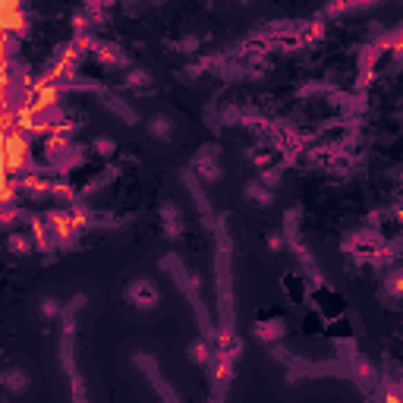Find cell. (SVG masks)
<instances>
[{
	"label": "cell",
	"instance_id": "5bb4252c",
	"mask_svg": "<svg viewBox=\"0 0 403 403\" xmlns=\"http://www.w3.org/2000/svg\"><path fill=\"white\" fill-rule=\"evenodd\" d=\"M123 86L126 88H148V86H151V76H148L145 70H130L123 76Z\"/></svg>",
	"mask_w": 403,
	"mask_h": 403
},
{
	"label": "cell",
	"instance_id": "277c9868",
	"mask_svg": "<svg viewBox=\"0 0 403 403\" xmlns=\"http://www.w3.org/2000/svg\"><path fill=\"white\" fill-rule=\"evenodd\" d=\"M95 60L104 63V66H126L130 63V57H126V51L120 45H110V41H95Z\"/></svg>",
	"mask_w": 403,
	"mask_h": 403
},
{
	"label": "cell",
	"instance_id": "52a82bcc",
	"mask_svg": "<svg viewBox=\"0 0 403 403\" xmlns=\"http://www.w3.org/2000/svg\"><path fill=\"white\" fill-rule=\"evenodd\" d=\"M7 249L13 252V256H32V252H35V243H32L29 230H10Z\"/></svg>",
	"mask_w": 403,
	"mask_h": 403
},
{
	"label": "cell",
	"instance_id": "8fae6325",
	"mask_svg": "<svg viewBox=\"0 0 403 403\" xmlns=\"http://www.w3.org/2000/svg\"><path fill=\"white\" fill-rule=\"evenodd\" d=\"M246 199H252L256 205L268 208V205H271V189H265L262 183H258V180H252V183L246 186Z\"/></svg>",
	"mask_w": 403,
	"mask_h": 403
},
{
	"label": "cell",
	"instance_id": "6da1fadb",
	"mask_svg": "<svg viewBox=\"0 0 403 403\" xmlns=\"http://www.w3.org/2000/svg\"><path fill=\"white\" fill-rule=\"evenodd\" d=\"M0 171L13 180L32 171V139L25 132L13 130L10 136L0 139Z\"/></svg>",
	"mask_w": 403,
	"mask_h": 403
},
{
	"label": "cell",
	"instance_id": "9c48e42d",
	"mask_svg": "<svg viewBox=\"0 0 403 403\" xmlns=\"http://www.w3.org/2000/svg\"><path fill=\"white\" fill-rule=\"evenodd\" d=\"M161 217H164V236H180L183 233V217H180V211L173 208V205H164L161 208Z\"/></svg>",
	"mask_w": 403,
	"mask_h": 403
},
{
	"label": "cell",
	"instance_id": "3957f363",
	"mask_svg": "<svg viewBox=\"0 0 403 403\" xmlns=\"http://www.w3.org/2000/svg\"><path fill=\"white\" fill-rule=\"evenodd\" d=\"M126 296H130V302L136 306V309H142V312H148V309H155V306H158V290H155V284H151V280H145V278L132 280L130 287H126Z\"/></svg>",
	"mask_w": 403,
	"mask_h": 403
},
{
	"label": "cell",
	"instance_id": "8992f818",
	"mask_svg": "<svg viewBox=\"0 0 403 403\" xmlns=\"http://www.w3.org/2000/svg\"><path fill=\"white\" fill-rule=\"evenodd\" d=\"M280 287H284V293H287L290 302H309V284H306V278H300V274H284V280H280Z\"/></svg>",
	"mask_w": 403,
	"mask_h": 403
},
{
	"label": "cell",
	"instance_id": "e0dca14e",
	"mask_svg": "<svg viewBox=\"0 0 403 403\" xmlns=\"http://www.w3.org/2000/svg\"><path fill=\"white\" fill-rule=\"evenodd\" d=\"M381 403H400V388L397 384H384L381 388Z\"/></svg>",
	"mask_w": 403,
	"mask_h": 403
},
{
	"label": "cell",
	"instance_id": "9a60e30c",
	"mask_svg": "<svg viewBox=\"0 0 403 403\" xmlns=\"http://www.w3.org/2000/svg\"><path fill=\"white\" fill-rule=\"evenodd\" d=\"M92 151H95L98 158H110V155L117 151V142L110 139V136H98V139L92 142Z\"/></svg>",
	"mask_w": 403,
	"mask_h": 403
},
{
	"label": "cell",
	"instance_id": "30bf717a",
	"mask_svg": "<svg viewBox=\"0 0 403 403\" xmlns=\"http://www.w3.org/2000/svg\"><path fill=\"white\" fill-rule=\"evenodd\" d=\"M189 359H193L195 365H211V359H215L211 343L208 341H193V347H189Z\"/></svg>",
	"mask_w": 403,
	"mask_h": 403
},
{
	"label": "cell",
	"instance_id": "ac0fdd59",
	"mask_svg": "<svg viewBox=\"0 0 403 403\" xmlns=\"http://www.w3.org/2000/svg\"><path fill=\"white\" fill-rule=\"evenodd\" d=\"M287 246V236H284V233H271V236H268V249H284Z\"/></svg>",
	"mask_w": 403,
	"mask_h": 403
},
{
	"label": "cell",
	"instance_id": "5b68a950",
	"mask_svg": "<svg viewBox=\"0 0 403 403\" xmlns=\"http://www.w3.org/2000/svg\"><path fill=\"white\" fill-rule=\"evenodd\" d=\"M252 334H256L262 343H274L287 334V325H284V318H262V321L252 325Z\"/></svg>",
	"mask_w": 403,
	"mask_h": 403
},
{
	"label": "cell",
	"instance_id": "2e32d148",
	"mask_svg": "<svg viewBox=\"0 0 403 403\" xmlns=\"http://www.w3.org/2000/svg\"><path fill=\"white\" fill-rule=\"evenodd\" d=\"M384 287H388V293L394 296V300L403 293V278H400V271H397V268L388 274V278H384Z\"/></svg>",
	"mask_w": 403,
	"mask_h": 403
},
{
	"label": "cell",
	"instance_id": "4fadbf2b",
	"mask_svg": "<svg viewBox=\"0 0 403 403\" xmlns=\"http://www.w3.org/2000/svg\"><path fill=\"white\" fill-rule=\"evenodd\" d=\"M148 132L155 136V139H171L173 136V123L167 117H151V123H148Z\"/></svg>",
	"mask_w": 403,
	"mask_h": 403
},
{
	"label": "cell",
	"instance_id": "7a4b0ae2",
	"mask_svg": "<svg viewBox=\"0 0 403 403\" xmlns=\"http://www.w3.org/2000/svg\"><path fill=\"white\" fill-rule=\"evenodd\" d=\"M309 302H312V312H315L325 325H331V321L347 315V302H343V296L334 287H328V284H315V290L309 293Z\"/></svg>",
	"mask_w": 403,
	"mask_h": 403
},
{
	"label": "cell",
	"instance_id": "ba28073f",
	"mask_svg": "<svg viewBox=\"0 0 403 403\" xmlns=\"http://www.w3.org/2000/svg\"><path fill=\"white\" fill-rule=\"evenodd\" d=\"M0 388H7L10 394H23L29 388V375L23 369H7V372H0Z\"/></svg>",
	"mask_w": 403,
	"mask_h": 403
},
{
	"label": "cell",
	"instance_id": "7c38bea8",
	"mask_svg": "<svg viewBox=\"0 0 403 403\" xmlns=\"http://www.w3.org/2000/svg\"><path fill=\"white\" fill-rule=\"evenodd\" d=\"M38 312L41 318H51V321H57V318H63V306L57 296H45V300L38 302Z\"/></svg>",
	"mask_w": 403,
	"mask_h": 403
}]
</instances>
